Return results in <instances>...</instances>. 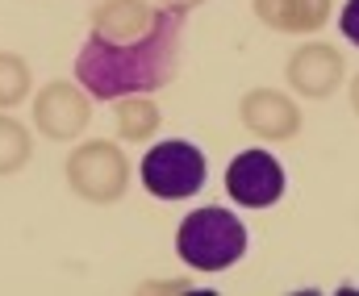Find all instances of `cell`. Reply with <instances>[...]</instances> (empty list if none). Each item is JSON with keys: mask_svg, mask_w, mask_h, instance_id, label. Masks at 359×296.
I'll list each match as a JSON object with an SVG mask.
<instances>
[{"mask_svg": "<svg viewBox=\"0 0 359 296\" xmlns=\"http://www.w3.org/2000/svg\"><path fill=\"white\" fill-rule=\"evenodd\" d=\"M184 13L180 4L159 8L155 25L138 38H100L88 34V42L76 55V80L96 100L142 97L176 80L180 42H184Z\"/></svg>", "mask_w": 359, "mask_h": 296, "instance_id": "cell-1", "label": "cell"}, {"mask_svg": "<svg viewBox=\"0 0 359 296\" xmlns=\"http://www.w3.org/2000/svg\"><path fill=\"white\" fill-rule=\"evenodd\" d=\"M176 255L192 272H226L247 255V225L230 209H196L180 221L176 230Z\"/></svg>", "mask_w": 359, "mask_h": 296, "instance_id": "cell-2", "label": "cell"}, {"mask_svg": "<svg viewBox=\"0 0 359 296\" xmlns=\"http://www.w3.org/2000/svg\"><path fill=\"white\" fill-rule=\"evenodd\" d=\"M205 176H209L205 155L192 142H184V138H168V142L151 146L147 159H142V184H147L151 197L159 200L196 197L205 188Z\"/></svg>", "mask_w": 359, "mask_h": 296, "instance_id": "cell-3", "label": "cell"}, {"mask_svg": "<svg viewBox=\"0 0 359 296\" xmlns=\"http://www.w3.org/2000/svg\"><path fill=\"white\" fill-rule=\"evenodd\" d=\"M67 184L92 204H113L130 184V163L113 142H80L67 155Z\"/></svg>", "mask_w": 359, "mask_h": 296, "instance_id": "cell-4", "label": "cell"}, {"mask_svg": "<svg viewBox=\"0 0 359 296\" xmlns=\"http://www.w3.org/2000/svg\"><path fill=\"white\" fill-rule=\"evenodd\" d=\"M226 192L243 209H268L284 197V167L268 150H243L226 167Z\"/></svg>", "mask_w": 359, "mask_h": 296, "instance_id": "cell-5", "label": "cell"}, {"mask_svg": "<svg viewBox=\"0 0 359 296\" xmlns=\"http://www.w3.org/2000/svg\"><path fill=\"white\" fill-rule=\"evenodd\" d=\"M92 108H88V97L76 88V84H46L38 100H34V125L55 138V142H72L84 134Z\"/></svg>", "mask_w": 359, "mask_h": 296, "instance_id": "cell-6", "label": "cell"}, {"mask_svg": "<svg viewBox=\"0 0 359 296\" xmlns=\"http://www.w3.org/2000/svg\"><path fill=\"white\" fill-rule=\"evenodd\" d=\"M343 76H347V63H343V55L334 50V46H326V42H309V46H301L292 59H288V84L301 92V97H330L339 84H343Z\"/></svg>", "mask_w": 359, "mask_h": 296, "instance_id": "cell-7", "label": "cell"}, {"mask_svg": "<svg viewBox=\"0 0 359 296\" xmlns=\"http://www.w3.org/2000/svg\"><path fill=\"white\" fill-rule=\"evenodd\" d=\"M238 113H243V125H247L255 138H268V142L297 138V129H301V108L284 97V92H276V88H255V92H247L243 104H238Z\"/></svg>", "mask_w": 359, "mask_h": 296, "instance_id": "cell-8", "label": "cell"}, {"mask_svg": "<svg viewBox=\"0 0 359 296\" xmlns=\"http://www.w3.org/2000/svg\"><path fill=\"white\" fill-rule=\"evenodd\" d=\"M255 17L280 34H313L330 17V0H255Z\"/></svg>", "mask_w": 359, "mask_h": 296, "instance_id": "cell-9", "label": "cell"}, {"mask_svg": "<svg viewBox=\"0 0 359 296\" xmlns=\"http://www.w3.org/2000/svg\"><path fill=\"white\" fill-rule=\"evenodd\" d=\"M155 17H159V8H151L147 0H104L92 13V34L117 38V42L138 38V34H147L155 25Z\"/></svg>", "mask_w": 359, "mask_h": 296, "instance_id": "cell-10", "label": "cell"}, {"mask_svg": "<svg viewBox=\"0 0 359 296\" xmlns=\"http://www.w3.org/2000/svg\"><path fill=\"white\" fill-rule=\"evenodd\" d=\"M117 129L130 142H147L159 129V108L147 97H121L117 100Z\"/></svg>", "mask_w": 359, "mask_h": 296, "instance_id": "cell-11", "label": "cell"}, {"mask_svg": "<svg viewBox=\"0 0 359 296\" xmlns=\"http://www.w3.org/2000/svg\"><path fill=\"white\" fill-rule=\"evenodd\" d=\"M34 155L29 129L13 117H0V176H17Z\"/></svg>", "mask_w": 359, "mask_h": 296, "instance_id": "cell-12", "label": "cell"}, {"mask_svg": "<svg viewBox=\"0 0 359 296\" xmlns=\"http://www.w3.org/2000/svg\"><path fill=\"white\" fill-rule=\"evenodd\" d=\"M29 97V67L21 55H0V108H13Z\"/></svg>", "mask_w": 359, "mask_h": 296, "instance_id": "cell-13", "label": "cell"}, {"mask_svg": "<svg viewBox=\"0 0 359 296\" xmlns=\"http://www.w3.org/2000/svg\"><path fill=\"white\" fill-rule=\"evenodd\" d=\"M339 29H343V38H351L359 46V0H347V8L339 17Z\"/></svg>", "mask_w": 359, "mask_h": 296, "instance_id": "cell-14", "label": "cell"}, {"mask_svg": "<svg viewBox=\"0 0 359 296\" xmlns=\"http://www.w3.org/2000/svg\"><path fill=\"white\" fill-rule=\"evenodd\" d=\"M351 104H355V113H359V76H355V84H351Z\"/></svg>", "mask_w": 359, "mask_h": 296, "instance_id": "cell-15", "label": "cell"}, {"mask_svg": "<svg viewBox=\"0 0 359 296\" xmlns=\"http://www.w3.org/2000/svg\"><path fill=\"white\" fill-rule=\"evenodd\" d=\"M163 4H180V8H192L196 0H163Z\"/></svg>", "mask_w": 359, "mask_h": 296, "instance_id": "cell-16", "label": "cell"}]
</instances>
